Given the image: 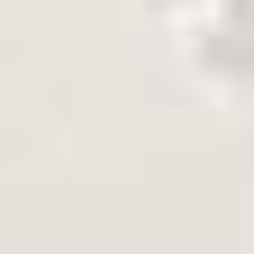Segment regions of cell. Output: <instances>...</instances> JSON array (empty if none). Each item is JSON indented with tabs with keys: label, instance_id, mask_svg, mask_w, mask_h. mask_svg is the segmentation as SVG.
Here are the masks:
<instances>
[{
	"label": "cell",
	"instance_id": "6da1fadb",
	"mask_svg": "<svg viewBox=\"0 0 254 254\" xmlns=\"http://www.w3.org/2000/svg\"><path fill=\"white\" fill-rule=\"evenodd\" d=\"M190 64L218 91H254V0H200L190 9Z\"/></svg>",
	"mask_w": 254,
	"mask_h": 254
}]
</instances>
